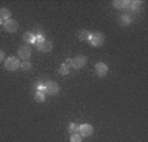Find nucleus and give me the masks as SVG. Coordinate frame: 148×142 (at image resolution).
<instances>
[{"label":"nucleus","mask_w":148,"mask_h":142,"mask_svg":"<svg viewBox=\"0 0 148 142\" xmlns=\"http://www.w3.org/2000/svg\"><path fill=\"white\" fill-rule=\"evenodd\" d=\"M139 7H140V1H130L129 8H131V11H134V12L139 11Z\"/></svg>","instance_id":"6ab92c4d"},{"label":"nucleus","mask_w":148,"mask_h":142,"mask_svg":"<svg viewBox=\"0 0 148 142\" xmlns=\"http://www.w3.org/2000/svg\"><path fill=\"white\" fill-rule=\"evenodd\" d=\"M77 130H79V125H76L75 123H72V124H70V125H68V132H70L71 134L77 133Z\"/></svg>","instance_id":"a211bd4d"},{"label":"nucleus","mask_w":148,"mask_h":142,"mask_svg":"<svg viewBox=\"0 0 148 142\" xmlns=\"http://www.w3.org/2000/svg\"><path fill=\"white\" fill-rule=\"evenodd\" d=\"M4 67H5L8 71H16L17 69H20V61L16 57H8V58L4 61Z\"/></svg>","instance_id":"f03ea898"},{"label":"nucleus","mask_w":148,"mask_h":142,"mask_svg":"<svg viewBox=\"0 0 148 142\" xmlns=\"http://www.w3.org/2000/svg\"><path fill=\"white\" fill-rule=\"evenodd\" d=\"M89 37H90V33L88 30H85V29H81V30L77 32V38L80 41H88Z\"/></svg>","instance_id":"f8f14e48"},{"label":"nucleus","mask_w":148,"mask_h":142,"mask_svg":"<svg viewBox=\"0 0 148 142\" xmlns=\"http://www.w3.org/2000/svg\"><path fill=\"white\" fill-rule=\"evenodd\" d=\"M37 49H38L39 51H42V53H49V51H51V49H53V44H51V41H49V39H43V41H41L39 44H36Z\"/></svg>","instance_id":"0eeeda50"},{"label":"nucleus","mask_w":148,"mask_h":142,"mask_svg":"<svg viewBox=\"0 0 148 142\" xmlns=\"http://www.w3.org/2000/svg\"><path fill=\"white\" fill-rule=\"evenodd\" d=\"M77 132L81 137H89L93 133V126L90 124H81V125H79Z\"/></svg>","instance_id":"423d86ee"},{"label":"nucleus","mask_w":148,"mask_h":142,"mask_svg":"<svg viewBox=\"0 0 148 142\" xmlns=\"http://www.w3.org/2000/svg\"><path fill=\"white\" fill-rule=\"evenodd\" d=\"M1 24H3V20H1V17H0V25H1Z\"/></svg>","instance_id":"4be33fe9"},{"label":"nucleus","mask_w":148,"mask_h":142,"mask_svg":"<svg viewBox=\"0 0 148 142\" xmlns=\"http://www.w3.org/2000/svg\"><path fill=\"white\" fill-rule=\"evenodd\" d=\"M81 138H83V137H81L80 134H79V133H75V134H71L70 141H71V142H81Z\"/></svg>","instance_id":"aec40b11"},{"label":"nucleus","mask_w":148,"mask_h":142,"mask_svg":"<svg viewBox=\"0 0 148 142\" xmlns=\"http://www.w3.org/2000/svg\"><path fill=\"white\" fill-rule=\"evenodd\" d=\"M45 95L46 94L43 91H37L36 95H34V99H36L38 103H43V101L46 100V99H45Z\"/></svg>","instance_id":"2eb2a0df"},{"label":"nucleus","mask_w":148,"mask_h":142,"mask_svg":"<svg viewBox=\"0 0 148 142\" xmlns=\"http://www.w3.org/2000/svg\"><path fill=\"white\" fill-rule=\"evenodd\" d=\"M43 92L46 95H50V96H54V95L59 94V86L55 82H46L43 84Z\"/></svg>","instance_id":"f257e3e1"},{"label":"nucleus","mask_w":148,"mask_h":142,"mask_svg":"<svg viewBox=\"0 0 148 142\" xmlns=\"http://www.w3.org/2000/svg\"><path fill=\"white\" fill-rule=\"evenodd\" d=\"M95 70H96V74H97L98 76H105L108 74V71H109L108 64L103 63V62H98V63H96Z\"/></svg>","instance_id":"1a4fd4ad"},{"label":"nucleus","mask_w":148,"mask_h":142,"mask_svg":"<svg viewBox=\"0 0 148 142\" xmlns=\"http://www.w3.org/2000/svg\"><path fill=\"white\" fill-rule=\"evenodd\" d=\"M89 44L90 45H93V46H101V45L105 42V37H103V34L102 33H100V32H96V33H92L90 34V37H89Z\"/></svg>","instance_id":"7ed1b4c3"},{"label":"nucleus","mask_w":148,"mask_h":142,"mask_svg":"<svg viewBox=\"0 0 148 142\" xmlns=\"http://www.w3.org/2000/svg\"><path fill=\"white\" fill-rule=\"evenodd\" d=\"M17 55H18V58H21L23 61H28L29 58H30L32 55V49L29 46H21L18 49V51H17Z\"/></svg>","instance_id":"6e6552de"},{"label":"nucleus","mask_w":148,"mask_h":142,"mask_svg":"<svg viewBox=\"0 0 148 142\" xmlns=\"http://www.w3.org/2000/svg\"><path fill=\"white\" fill-rule=\"evenodd\" d=\"M11 15H12V12H11V9H8V8H0V17H1V20H8V19H11Z\"/></svg>","instance_id":"ddd939ff"},{"label":"nucleus","mask_w":148,"mask_h":142,"mask_svg":"<svg viewBox=\"0 0 148 142\" xmlns=\"http://www.w3.org/2000/svg\"><path fill=\"white\" fill-rule=\"evenodd\" d=\"M23 39L26 42V44H34L36 42V34L33 32H25L23 34Z\"/></svg>","instance_id":"9b49d317"},{"label":"nucleus","mask_w":148,"mask_h":142,"mask_svg":"<svg viewBox=\"0 0 148 142\" xmlns=\"http://www.w3.org/2000/svg\"><path fill=\"white\" fill-rule=\"evenodd\" d=\"M113 6L118 9H125L130 7V1L129 0H115V1H113Z\"/></svg>","instance_id":"9d476101"},{"label":"nucleus","mask_w":148,"mask_h":142,"mask_svg":"<svg viewBox=\"0 0 148 142\" xmlns=\"http://www.w3.org/2000/svg\"><path fill=\"white\" fill-rule=\"evenodd\" d=\"M3 28H4V30L8 32V33H14V32H17V29H18V22L13 19H8L3 22Z\"/></svg>","instance_id":"39448f33"},{"label":"nucleus","mask_w":148,"mask_h":142,"mask_svg":"<svg viewBox=\"0 0 148 142\" xmlns=\"http://www.w3.org/2000/svg\"><path fill=\"white\" fill-rule=\"evenodd\" d=\"M119 22L122 24V25H125V26H127L131 22V20H130V16H127V15H121V17H119Z\"/></svg>","instance_id":"dca6fc26"},{"label":"nucleus","mask_w":148,"mask_h":142,"mask_svg":"<svg viewBox=\"0 0 148 142\" xmlns=\"http://www.w3.org/2000/svg\"><path fill=\"white\" fill-rule=\"evenodd\" d=\"M4 58H5V57H4V51H3V50H0V62H3V61H4Z\"/></svg>","instance_id":"412c9836"},{"label":"nucleus","mask_w":148,"mask_h":142,"mask_svg":"<svg viewBox=\"0 0 148 142\" xmlns=\"http://www.w3.org/2000/svg\"><path fill=\"white\" fill-rule=\"evenodd\" d=\"M85 63H87V57L84 55H77L75 58H71V67L75 70L83 69L85 66Z\"/></svg>","instance_id":"20e7f679"},{"label":"nucleus","mask_w":148,"mask_h":142,"mask_svg":"<svg viewBox=\"0 0 148 142\" xmlns=\"http://www.w3.org/2000/svg\"><path fill=\"white\" fill-rule=\"evenodd\" d=\"M20 69H23L24 71H29L32 69V63L29 61H23L20 63Z\"/></svg>","instance_id":"f3484780"},{"label":"nucleus","mask_w":148,"mask_h":142,"mask_svg":"<svg viewBox=\"0 0 148 142\" xmlns=\"http://www.w3.org/2000/svg\"><path fill=\"white\" fill-rule=\"evenodd\" d=\"M70 64L68 63H63V64H60V67H59V74L60 75H67L68 73H70Z\"/></svg>","instance_id":"4468645a"}]
</instances>
